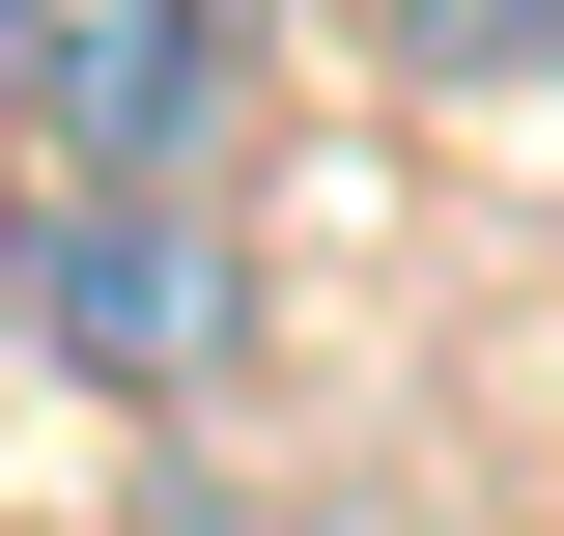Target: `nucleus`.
<instances>
[{
    "label": "nucleus",
    "instance_id": "obj_1",
    "mask_svg": "<svg viewBox=\"0 0 564 536\" xmlns=\"http://www.w3.org/2000/svg\"><path fill=\"white\" fill-rule=\"evenodd\" d=\"M226 339H254V282H226L198 170H57V199H29V367H85V396H198Z\"/></svg>",
    "mask_w": 564,
    "mask_h": 536
},
{
    "label": "nucleus",
    "instance_id": "obj_2",
    "mask_svg": "<svg viewBox=\"0 0 564 536\" xmlns=\"http://www.w3.org/2000/svg\"><path fill=\"white\" fill-rule=\"evenodd\" d=\"M395 57H423V85H536V57H564V0H395Z\"/></svg>",
    "mask_w": 564,
    "mask_h": 536
}]
</instances>
